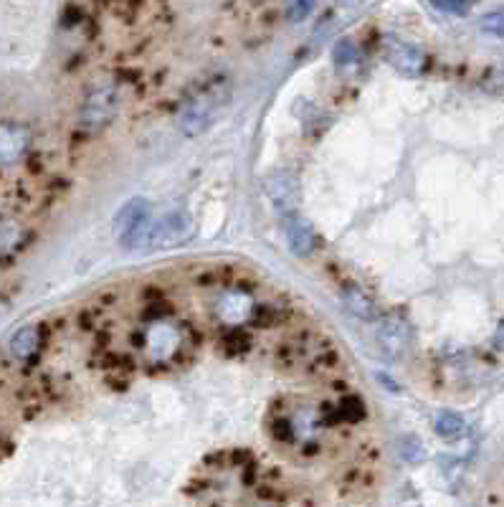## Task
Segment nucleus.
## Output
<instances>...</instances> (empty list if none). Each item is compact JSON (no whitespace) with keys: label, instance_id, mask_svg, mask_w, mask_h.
<instances>
[{"label":"nucleus","instance_id":"f257e3e1","mask_svg":"<svg viewBox=\"0 0 504 507\" xmlns=\"http://www.w3.org/2000/svg\"><path fill=\"white\" fill-rule=\"evenodd\" d=\"M193 236V221L185 211H168L160 218H147L145 224L137 226L122 236L127 249H175Z\"/></svg>","mask_w":504,"mask_h":507},{"label":"nucleus","instance_id":"f03ea898","mask_svg":"<svg viewBox=\"0 0 504 507\" xmlns=\"http://www.w3.org/2000/svg\"><path fill=\"white\" fill-rule=\"evenodd\" d=\"M225 104H228V89H225L224 82H213V84L193 89L181 110L182 132L198 135V132L208 129L221 117Z\"/></svg>","mask_w":504,"mask_h":507},{"label":"nucleus","instance_id":"7ed1b4c3","mask_svg":"<svg viewBox=\"0 0 504 507\" xmlns=\"http://www.w3.org/2000/svg\"><path fill=\"white\" fill-rule=\"evenodd\" d=\"M119 110H122V86L114 79H102L86 89L82 110H79V122L86 132H99L107 125H112Z\"/></svg>","mask_w":504,"mask_h":507},{"label":"nucleus","instance_id":"20e7f679","mask_svg":"<svg viewBox=\"0 0 504 507\" xmlns=\"http://www.w3.org/2000/svg\"><path fill=\"white\" fill-rule=\"evenodd\" d=\"M29 150V132L23 127L0 125V168L18 165Z\"/></svg>","mask_w":504,"mask_h":507},{"label":"nucleus","instance_id":"39448f33","mask_svg":"<svg viewBox=\"0 0 504 507\" xmlns=\"http://www.w3.org/2000/svg\"><path fill=\"white\" fill-rule=\"evenodd\" d=\"M43 345V330L36 325H26L21 330H15L8 340V355L15 363H26L31 358H36Z\"/></svg>","mask_w":504,"mask_h":507},{"label":"nucleus","instance_id":"423d86ee","mask_svg":"<svg viewBox=\"0 0 504 507\" xmlns=\"http://www.w3.org/2000/svg\"><path fill=\"white\" fill-rule=\"evenodd\" d=\"M378 342L385 355H398V352L406 348L408 342V327L406 323H401L398 317H391L380 325L378 330Z\"/></svg>","mask_w":504,"mask_h":507},{"label":"nucleus","instance_id":"0eeeda50","mask_svg":"<svg viewBox=\"0 0 504 507\" xmlns=\"http://www.w3.org/2000/svg\"><path fill=\"white\" fill-rule=\"evenodd\" d=\"M391 61L398 69L403 71V74H419V71L426 67V57H423V51L416 49V46H398V49L393 51Z\"/></svg>","mask_w":504,"mask_h":507},{"label":"nucleus","instance_id":"6e6552de","mask_svg":"<svg viewBox=\"0 0 504 507\" xmlns=\"http://www.w3.org/2000/svg\"><path fill=\"white\" fill-rule=\"evenodd\" d=\"M287 236H289V246L295 249V254L305 256V254L312 252V231H309L307 224L302 221H292L289 228H287Z\"/></svg>","mask_w":504,"mask_h":507},{"label":"nucleus","instance_id":"1a4fd4ad","mask_svg":"<svg viewBox=\"0 0 504 507\" xmlns=\"http://www.w3.org/2000/svg\"><path fill=\"white\" fill-rule=\"evenodd\" d=\"M464 429H466V423L459 414H454V411H444L438 419H436V431H438V437L444 439H456L462 437Z\"/></svg>","mask_w":504,"mask_h":507},{"label":"nucleus","instance_id":"9d476101","mask_svg":"<svg viewBox=\"0 0 504 507\" xmlns=\"http://www.w3.org/2000/svg\"><path fill=\"white\" fill-rule=\"evenodd\" d=\"M345 302H348V307H350L358 317H365V320L376 317V305H373L360 289H350V292L345 295Z\"/></svg>","mask_w":504,"mask_h":507},{"label":"nucleus","instance_id":"9b49d317","mask_svg":"<svg viewBox=\"0 0 504 507\" xmlns=\"http://www.w3.org/2000/svg\"><path fill=\"white\" fill-rule=\"evenodd\" d=\"M317 0H287V21L289 23H302L307 21L309 13L314 11Z\"/></svg>","mask_w":504,"mask_h":507},{"label":"nucleus","instance_id":"f8f14e48","mask_svg":"<svg viewBox=\"0 0 504 507\" xmlns=\"http://www.w3.org/2000/svg\"><path fill=\"white\" fill-rule=\"evenodd\" d=\"M358 61V46L345 39L335 46V64L337 67H352Z\"/></svg>","mask_w":504,"mask_h":507},{"label":"nucleus","instance_id":"ddd939ff","mask_svg":"<svg viewBox=\"0 0 504 507\" xmlns=\"http://www.w3.org/2000/svg\"><path fill=\"white\" fill-rule=\"evenodd\" d=\"M438 11H444V13H454V15H464L472 11V5H474V0H431Z\"/></svg>","mask_w":504,"mask_h":507},{"label":"nucleus","instance_id":"4468645a","mask_svg":"<svg viewBox=\"0 0 504 507\" xmlns=\"http://www.w3.org/2000/svg\"><path fill=\"white\" fill-rule=\"evenodd\" d=\"M482 31L491 36H504V11H491L482 18Z\"/></svg>","mask_w":504,"mask_h":507},{"label":"nucleus","instance_id":"2eb2a0df","mask_svg":"<svg viewBox=\"0 0 504 507\" xmlns=\"http://www.w3.org/2000/svg\"><path fill=\"white\" fill-rule=\"evenodd\" d=\"M497 348H502L504 351V323H502V327L497 330Z\"/></svg>","mask_w":504,"mask_h":507}]
</instances>
